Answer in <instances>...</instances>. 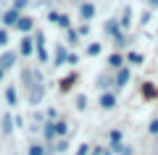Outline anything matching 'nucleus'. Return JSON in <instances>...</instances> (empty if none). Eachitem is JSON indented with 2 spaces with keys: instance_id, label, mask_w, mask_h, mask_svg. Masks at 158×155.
I'll use <instances>...</instances> for the list:
<instances>
[{
  "instance_id": "f8f14e48",
  "label": "nucleus",
  "mask_w": 158,
  "mask_h": 155,
  "mask_svg": "<svg viewBox=\"0 0 158 155\" xmlns=\"http://www.w3.org/2000/svg\"><path fill=\"white\" fill-rule=\"evenodd\" d=\"M3 21H6L8 27H13V24H19V21H21V18H19V13H16V11H8L6 16H3Z\"/></svg>"
},
{
  "instance_id": "6ab92c4d",
  "label": "nucleus",
  "mask_w": 158,
  "mask_h": 155,
  "mask_svg": "<svg viewBox=\"0 0 158 155\" xmlns=\"http://www.w3.org/2000/svg\"><path fill=\"white\" fill-rule=\"evenodd\" d=\"M11 126H13V118L6 116V118H3V132H11Z\"/></svg>"
},
{
  "instance_id": "9d476101",
  "label": "nucleus",
  "mask_w": 158,
  "mask_h": 155,
  "mask_svg": "<svg viewBox=\"0 0 158 155\" xmlns=\"http://www.w3.org/2000/svg\"><path fill=\"white\" fill-rule=\"evenodd\" d=\"M118 24H121V29H129L132 27V8H127V11L121 13V21H118Z\"/></svg>"
},
{
  "instance_id": "0eeeda50",
  "label": "nucleus",
  "mask_w": 158,
  "mask_h": 155,
  "mask_svg": "<svg viewBox=\"0 0 158 155\" xmlns=\"http://www.w3.org/2000/svg\"><path fill=\"white\" fill-rule=\"evenodd\" d=\"M13 63H16V53H6V55L0 58V68H3V71H8Z\"/></svg>"
},
{
  "instance_id": "aec40b11",
  "label": "nucleus",
  "mask_w": 158,
  "mask_h": 155,
  "mask_svg": "<svg viewBox=\"0 0 158 155\" xmlns=\"http://www.w3.org/2000/svg\"><path fill=\"white\" fill-rule=\"evenodd\" d=\"M58 24H61L63 29H69V27H71V18H69V16H63V13H61V21H58Z\"/></svg>"
},
{
  "instance_id": "393cba45",
  "label": "nucleus",
  "mask_w": 158,
  "mask_h": 155,
  "mask_svg": "<svg viewBox=\"0 0 158 155\" xmlns=\"http://www.w3.org/2000/svg\"><path fill=\"white\" fill-rule=\"evenodd\" d=\"M140 24H150V11H145V13L140 16Z\"/></svg>"
},
{
  "instance_id": "ddd939ff",
  "label": "nucleus",
  "mask_w": 158,
  "mask_h": 155,
  "mask_svg": "<svg viewBox=\"0 0 158 155\" xmlns=\"http://www.w3.org/2000/svg\"><path fill=\"white\" fill-rule=\"evenodd\" d=\"M32 24H34V21H32V18H21V21H19V24H16V27H19V29H21V32H32Z\"/></svg>"
},
{
  "instance_id": "bb28decb",
  "label": "nucleus",
  "mask_w": 158,
  "mask_h": 155,
  "mask_svg": "<svg viewBox=\"0 0 158 155\" xmlns=\"http://www.w3.org/2000/svg\"><path fill=\"white\" fill-rule=\"evenodd\" d=\"M6 42H8V34L3 32V29H0V45H6Z\"/></svg>"
},
{
  "instance_id": "dca6fc26",
  "label": "nucleus",
  "mask_w": 158,
  "mask_h": 155,
  "mask_svg": "<svg viewBox=\"0 0 158 155\" xmlns=\"http://www.w3.org/2000/svg\"><path fill=\"white\" fill-rule=\"evenodd\" d=\"M63 61H69V55H66V50H63V47H58V53H56V63L61 66Z\"/></svg>"
},
{
  "instance_id": "cd10ccee",
  "label": "nucleus",
  "mask_w": 158,
  "mask_h": 155,
  "mask_svg": "<svg viewBox=\"0 0 158 155\" xmlns=\"http://www.w3.org/2000/svg\"><path fill=\"white\" fill-rule=\"evenodd\" d=\"M87 150H90V147H87V145H82V147L77 150V155H87Z\"/></svg>"
},
{
  "instance_id": "412c9836",
  "label": "nucleus",
  "mask_w": 158,
  "mask_h": 155,
  "mask_svg": "<svg viewBox=\"0 0 158 155\" xmlns=\"http://www.w3.org/2000/svg\"><path fill=\"white\" fill-rule=\"evenodd\" d=\"M74 79H77V76H74V74H71V76H69V79H63V87H61V89H71Z\"/></svg>"
},
{
  "instance_id": "1a4fd4ad",
  "label": "nucleus",
  "mask_w": 158,
  "mask_h": 155,
  "mask_svg": "<svg viewBox=\"0 0 158 155\" xmlns=\"http://www.w3.org/2000/svg\"><path fill=\"white\" fill-rule=\"evenodd\" d=\"M32 50H34L32 37H24V39H21V53H24V55H32Z\"/></svg>"
},
{
  "instance_id": "f03ea898",
  "label": "nucleus",
  "mask_w": 158,
  "mask_h": 155,
  "mask_svg": "<svg viewBox=\"0 0 158 155\" xmlns=\"http://www.w3.org/2000/svg\"><path fill=\"white\" fill-rule=\"evenodd\" d=\"M100 108L103 111H113V108H116V92H113V89L100 92Z\"/></svg>"
},
{
  "instance_id": "c756f323",
  "label": "nucleus",
  "mask_w": 158,
  "mask_h": 155,
  "mask_svg": "<svg viewBox=\"0 0 158 155\" xmlns=\"http://www.w3.org/2000/svg\"><path fill=\"white\" fill-rule=\"evenodd\" d=\"M0 76H3V68H0Z\"/></svg>"
},
{
  "instance_id": "2eb2a0df",
  "label": "nucleus",
  "mask_w": 158,
  "mask_h": 155,
  "mask_svg": "<svg viewBox=\"0 0 158 155\" xmlns=\"http://www.w3.org/2000/svg\"><path fill=\"white\" fill-rule=\"evenodd\" d=\"M148 134L158 137V116H156V118H150V124H148Z\"/></svg>"
},
{
  "instance_id": "a878e982",
  "label": "nucleus",
  "mask_w": 158,
  "mask_h": 155,
  "mask_svg": "<svg viewBox=\"0 0 158 155\" xmlns=\"http://www.w3.org/2000/svg\"><path fill=\"white\" fill-rule=\"evenodd\" d=\"M48 18H50V21H61V13H56V11H50V16H48Z\"/></svg>"
},
{
  "instance_id": "a211bd4d",
  "label": "nucleus",
  "mask_w": 158,
  "mask_h": 155,
  "mask_svg": "<svg viewBox=\"0 0 158 155\" xmlns=\"http://www.w3.org/2000/svg\"><path fill=\"white\" fill-rule=\"evenodd\" d=\"M77 108H79V111H85V108H87V97H85V95H79V97H77Z\"/></svg>"
},
{
  "instance_id": "c85d7f7f",
  "label": "nucleus",
  "mask_w": 158,
  "mask_h": 155,
  "mask_svg": "<svg viewBox=\"0 0 158 155\" xmlns=\"http://www.w3.org/2000/svg\"><path fill=\"white\" fill-rule=\"evenodd\" d=\"M145 3H148L150 8H158V0H145Z\"/></svg>"
},
{
  "instance_id": "7ed1b4c3",
  "label": "nucleus",
  "mask_w": 158,
  "mask_h": 155,
  "mask_svg": "<svg viewBox=\"0 0 158 155\" xmlns=\"http://www.w3.org/2000/svg\"><path fill=\"white\" fill-rule=\"evenodd\" d=\"M140 95L145 100H158V87L153 82H145V84H142V89H140Z\"/></svg>"
},
{
  "instance_id": "b1692460",
  "label": "nucleus",
  "mask_w": 158,
  "mask_h": 155,
  "mask_svg": "<svg viewBox=\"0 0 158 155\" xmlns=\"http://www.w3.org/2000/svg\"><path fill=\"white\" fill-rule=\"evenodd\" d=\"M29 155H45V153H42V147H40V145H34V147L29 150Z\"/></svg>"
},
{
  "instance_id": "20e7f679",
  "label": "nucleus",
  "mask_w": 158,
  "mask_h": 155,
  "mask_svg": "<svg viewBox=\"0 0 158 155\" xmlns=\"http://www.w3.org/2000/svg\"><path fill=\"white\" fill-rule=\"evenodd\" d=\"M108 66H111L113 71H118V68L127 66V58L121 55V53H111V55H108Z\"/></svg>"
},
{
  "instance_id": "f3484780",
  "label": "nucleus",
  "mask_w": 158,
  "mask_h": 155,
  "mask_svg": "<svg viewBox=\"0 0 158 155\" xmlns=\"http://www.w3.org/2000/svg\"><path fill=\"white\" fill-rule=\"evenodd\" d=\"M113 145H121V132H118V129L111 132V147H113Z\"/></svg>"
},
{
  "instance_id": "6e6552de",
  "label": "nucleus",
  "mask_w": 158,
  "mask_h": 155,
  "mask_svg": "<svg viewBox=\"0 0 158 155\" xmlns=\"http://www.w3.org/2000/svg\"><path fill=\"white\" fill-rule=\"evenodd\" d=\"M37 55H40V61H48V50H45V37H42V34H37Z\"/></svg>"
},
{
  "instance_id": "f257e3e1",
  "label": "nucleus",
  "mask_w": 158,
  "mask_h": 155,
  "mask_svg": "<svg viewBox=\"0 0 158 155\" xmlns=\"http://www.w3.org/2000/svg\"><path fill=\"white\" fill-rule=\"evenodd\" d=\"M129 79H132V71H129V66L118 68V71H116V79H113V89H124L127 84H129Z\"/></svg>"
},
{
  "instance_id": "39448f33",
  "label": "nucleus",
  "mask_w": 158,
  "mask_h": 155,
  "mask_svg": "<svg viewBox=\"0 0 158 155\" xmlns=\"http://www.w3.org/2000/svg\"><path fill=\"white\" fill-rule=\"evenodd\" d=\"M127 63H129V66H142V63H145V55H142V53H135V50H129V53H127Z\"/></svg>"
},
{
  "instance_id": "4468645a",
  "label": "nucleus",
  "mask_w": 158,
  "mask_h": 155,
  "mask_svg": "<svg viewBox=\"0 0 158 155\" xmlns=\"http://www.w3.org/2000/svg\"><path fill=\"white\" fill-rule=\"evenodd\" d=\"M113 153H118V155H132V147H127V145H113Z\"/></svg>"
},
{
  "instance_id": "9b49d317",
  "label": "nucleus",
  "mask_w": 158,
  "mask_h": 155,
  "mask_svg": "<svg viewBox=\"0 0 158 155\" xmlns=\"http://www.w3.org/2000/svg\"><path fill=\"white\" fill-rule=\"evenodd\" d=\"M100 53H103V45L100 42H90V45H87V55L95 58V55H100Z\"/></svg>"
},
{
  "instance_id": "423d86ee",
  "label": "nucleus",
  "mask_w": 158,
  "mask_h": 155,
  "mask_svg": "<svg viewBox=\"0 0 158 155\" xmlns=\"http://www.w3.org/2000/svg\"><path fill=\"white\" fill-rule=\"evenodd\" d=\"M79 13H82L85 21H90V18L95 16V6H92V3H82V6H79Z\"/></svg>"
},
{
  "instance_id": "5701e85b",
  "label": "nucleus",
  "mask_w": 158,
  "mask_h": 155,
  "mask_svg": "<svg viewBox=\"0 0 158 155\" xmlns=\"http://www.w3.org/2000/svg\"><path fill=\"white\" fill-rule=\"evenodd\" d=\"M56 132H58V134H66L69 129H66V124H63V121H58V124H56Z\"/></svg>"
},
{
  "instance_id": "4be33fe9",
  "label": "nucleus",
  "mask_w": 158,
  "mask_h": 155,
  "mask_svg": "<svg viewBox=\"0 0 158 155\" xmlns=\"http://www.w3.org/2000/svg\"><path fill=\"white\" fill-rule=\"evenodd\" d=\"M6 100L13 105V103H16V92H13V89H8V92H6Z\"/></svg>"
}]
</instances>
